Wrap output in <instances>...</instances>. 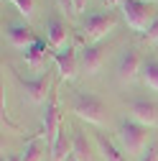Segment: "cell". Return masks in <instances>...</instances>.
Instances as JSON below:
<instances>
[{"mask_svg": "<svg viewBox=\"0 0 158 161\" xmlns=\"http://www.w3.org/2000/svg\"><path fill=\"white\" fill-rule=\"evenodd\" d=\"M46 38H49V44L54 49H59V51L64 49V44H66V23L59 15L46 18Z\"/></svg>", "mask_w": 158, "mask_h": 161, "instance_id": "10", "label": "cell"}, {"mask_svg": "<svg viewBox=\"0 0 158 161\" xmlns=\"http://www.w3.org/2000/svg\"><path fill=\"white\" fill-rule=\"evenodd\" d=\"M128 113H130V120H135L145 128L158 125V105L150 103V100H143V97L128 100Z\"/></svg>", "mask_w": 158, "mask_h": 161, "instance_id": "5", "label": "cell"}, {"mask_svg": "<svg viewBox=\"0 0 158 161\" xmlns=\"http://www.w3.org/2000/svg\"><path fill=\"white\" fill-rule=\"evenodd\" d=\"M18 85H21L28 95L31 103H44L46 100V92H49V74H38L36 79H23L21 74H15Z\"/></svg>", "mask_w": 158, "mask_h": 161, "instance_id": "7", "label": "cell"}, {"mask_svg": "<svg viewBox=\"0 0 158 161\" xmlns=\"http://www.w3.org/2000/svg\"><path fill=\"white\" fill-rule=\"evenodd\" d=\"M97 143H100V151H102V158H105V161H128V158L120 153V148H115L110 141L105 138V133H97Z\"/></svg>", "mask_w": 158, "mask_h": 161, "instance_id": "16", "label": "cell"}, {"mask_svg": "<svg viewBox=\"0 0 158 161\" xmlns=\"http://www.w3.org/2000/svg\"><path fill=\"white\" fill-rule=\"evenodd\" d=\"M117 138H120V146L128 153H143L145 143H148V128L135 123V120H123L120 128H117Z\"/></svg>", "mask_w": 158, "mask_h": 161, "instance_id": "4", "label": "cell"}, {"mask_svg": "<svg viewBox=\"0 0 158 161\" xmlns=\"http://www.w3.org/2000/svg\"><path fill=\"white\" fill-rule=\"evenodd\" d=\"M143 82L158 92V59H143V69H140Z\"/></svg>", "mask_w": 158, "mask_h": 161, "instance_id": "14", "label": "cell"}, {"mask_svg": "<svg viewBox=\"0 0 158 161\" xmlns=\"http://www.w3.org/2000/svg\"><path fill=\"white\" fill-rule=\"evenodd\" d=\"M54 62L59 67L61 79H71L76 74V51L71 46H64L61 51H54Z\"/></svg>", "mask_w": 158, "mask_h": 161, "instance_id": "11", "label": "cell"}, {"mask_svg": "<svg viewBox=\"0 0 158 161\" xmlns=\"http://www.w3.org/2000/svg\"><path fill=\"white\" fill-rule=\"evenodd\" d=\"M5 36H8V44L15 46V49H28V46H33V44L38 41L36 33H33L28 26H23V23H13V26H8Z\"/></svg>", "mask_w": 158, "mask_h": 161, "instance_id": "8", "label": "cell"}, {"mask_svg": "<svg viewBox=\"0 0 158 161\" xmlns=\"http://www.w3.org/2000/svg\"><path fill=\"white\" fill-rule=\"evenodd\" d=\"M69 108H71V113H74L76 118L87 120L89 125H97V128H102L105 120H107V108H105V103H102L94 92H82V90H76V92L71 95Z\"/></svg>", "mask_w": 158, "mask_h": 161, "instance_id": "1", "label": "cell"}, {"mask_svg": "<svg viewBox=\"0 0 158 161\" xmlns=\"http://www.w3.org/2000/svg\"><path fill=\"white\" fill-rule=\"evenodd\" d=\"M10 3L18 8V13H21V15H26V18L33 15V0H10Z\"/></svg>", "mask_w": 158, "mask_h": 161, "instance_id": "19", "label": "cell"}, {"mask_svg": "<svg viewBox=\"0 0 158 161\" xmlns=\"http://www.w3.org/2000/svg\"><path fill=\"white\" fill-rule=\"evenodd\" d=\"M66 161H79V158H76L74 153H69V156H66Z\"/></svg>", "mask_w": 158, "mask_h": 161, "instance_id": "25", "label": "cell"}, {"mask_svg": "<svg viewBox=\"0 0 158 161\" xmlns=\"http://www.w3.org/2000/svg\"><path fill=\"white\" fill-rule=\"evenodd\" d=\"M69 153H71V143L66 141V130H59L54 146H51V158L54 161H66Z\"/></svg>", "mask_w": 158, "mask_h": 161, "instance_id": "15", "label": "cell"}, {"mask_svg": "<svg viewBox=\"0 0 158 161\" xmlns=\"http://www.w3.org/2000/svg\"><path fill=\"white\" fill-rule=\"evenodd\" d=\"M140 69H143L140 54H138V49L128 46L120 54V59H117V79H120V82H133V79L140 74Z\"/></svg>", "mask_w": 158, "mask_h": 161, "instance_id": "6", "label": "cell"}, {"mask_svg": "<svg viewBox=\"0 0 158 161\" xmlns=\"http://www.w3.org/2000/svg\"><path fill=\"white\" fill-rule=\"evenodd\" d=\"M140 156H143V161H158V148H155V146H150V148H148V151H143Z\"/></svg>", "mask_w": 158, "mask_h": 161, "instance_id": "21", "label": "cell"}, {"mask_svg": "<svg viewBox=\"0 0 158 161\" xmlns=\"http://www.w3.org/2000/svg\"><path fill=\"white\" fill-rule=\"evenodd\" d=\"M71 153H74L79 161H87V158H89V146H87V138H84L82 133H76V136L71 138Z\"/></svg>", "mask_w": 158, "mask_h": 161, "instance_id": "17", "label": "cell"}, {"mask_svg": "<svg viewBox=\"0 0 158 161\" xmlns=\"http://www.w3.org/2000/svg\"><path fill=\"white\" fill-rule=\"evenodd\" d=\"M21 161H41V143L31 141L26 146V151H23V156H21Z\"/></svg>", "mask_w": 158, "mask_h": 161, "instance_id": "18", "label": "cell"}, {"mask_svg": "<svg viewBox=\"0 0 158 161\" xmlns=\"http://www.w3.org/2000/svg\"><path fill=\"white\" fill-rule=\"evenodd\" d=\"M59 5H61L64 13H71L74 15V0H59Z\"/></svg>", "mask_w": 158, "mask_h": 161, "instance_id": "22", "label": "cell"}, {"mask_svg": "<svg viewBox=\"0 0 158 161\" xmlns=\"http://www.w3.org/2000/svg\"><path fill=\"white\" fill-rule=\"evenodd\" d=\"M3 161H21V156H5Z\"/></svg>", "mask_w": 158, "mask_h": 161, "instance_id": "24", "label": "cell"}, {"mask_svg": "<svg viewBox=\"0 0 158 161\" xmlns=\"http://www.w3.org/2000/svg\"><path fill=\"white\" fill-rule=\"evenodd\" d=\"M23 59H26V67H31V69H44L46 62H49L46 41H41V38H38L33 46H28V49L23 51Z\"/></svg>", "mask_w": 158, "mask_h": 161, "instance_id": "13", "label": "cell"}, {"mask_svg": "<svg viewBox=\"0 0 158 161\" xmlns=\"http://www.w3.org/2000/svg\"><path fill=\"white\" fill-rule=\"evenodd\" d=\"M87 8V0H74V13H82Z\"/></svg>", "mask_w": 158, "mask_h": 161, "instance_id": "23", "label": "cell"}, {"mask_svg": "<svg viewBox=\"0 0 158 161\" xmlns=\"http://www.w3.org/2000/svg\"><path fill=\"white\" fill-rule=\"evenodd\" d=\"M79 62H82V69H84L87 74H97V72L102 69V64H105V51L97 46V44H94V46H84Z\"/></svg>", "mask_w": 158, "mask_h": 161, "instance_id": "12", "label": "cell"}, {"mask_svg": "<svg viewBox=\"0 0 158 161\" xmlns=\"http://www.w3.org/2000/svg\"><path fill=\"white\" fill-rule=\"evenodd\" d=\"M44 136H46V143L54 146V141L59 136V110H56V95H49V103H46V115H44Z\"/></svg>", "mask_w": 158, "mask_h": 161, "instance_id": "9", "label": "cell"}, {"mask_svg": "<svg viewBox=\"0 0 158 161\" xmlns=\"http://www.w3.org/2000/svg\"><path fill=\"white\" fill-rule=\"evenodd\" d=\"M117 21H115V15L110 10H94L87 15V21L82 26V36H84V41L87 46H94L100 38H105L110 31H115Z\"/></svg>", "mask_w": 158, "mask_h": 161, "instance_id": "2", "label": "cell"}, {"mask_svg": "<svg viewBox=\"0 0 158 161\" xmlns=\"http://www.w3.org/2000/svg\"><path fill=\"white\" fill-rule=\"evenodd\" d=\"M143 38H145V41H150V44H153V41H158V18L150 23V28L145 31V36H143Z\"/></svg>", "mask_w": 158, "mask_h": 161, "instance_id": "20", "label": "cell"}, {"mask_svg": "<svg viewBox=\"0 0 158 161\" xmlns=\"http://www.w3.org/2000/svg\"><path fill=\"white\" fill-rule=\"evenodd\" d=\"M123 15L133 31H138L140 36H145V31L150 28V23L158 15H153V8L145 3V0H123Z\"/></svg>", "mask_w": 158, "mask_h": 161, "instance_id": "3", "label": "cell"}]
</instances>
